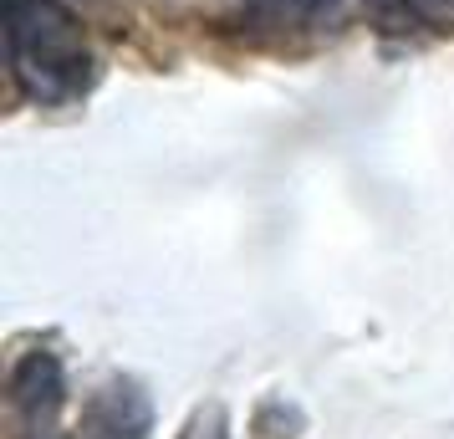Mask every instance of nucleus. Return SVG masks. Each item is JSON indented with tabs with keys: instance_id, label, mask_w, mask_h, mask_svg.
Wrapping results in <instances>:
<instances>
[{
	"instance_id": "3",
	"label": "nucleus",
	"mask_w": 454,
	"mask_h": 439,
	"mask_svg": "<svg viewBox=\"0 0 454 439\" xmlns=\"http://www.w3.org/2000/svg\"><path fill=\"white\" fill-rule=\"evenodd\" d=\"M11 404L21 409L31 424H42V419H51L57 409L67 404V373L62 363H57V353H21L16 357V368H11Z\"/></svg>"
},
{
	"instance_id": "7",
	"label": "nucleus",
	"mask_w": 454,
	"mask_h": 439,
	"mask_svg": "<svg viewBox=\"0 0 454 439\" xmlns=\"http://www.w3.org/2000/svg\"><path fill=\"white\" fill-rule=\"evenodd\" d=\"M372 5H378V11H388V5H398V0H372Z\"/></svg>"
},
{
	"instance_id": "5",
	"label": "nucleus",
	"mask_w": 454,
	"mask_h": 439,
	"mask_svg": "<svg viewBox=\"0 0 454 439\" xmlns=\"http://www.w3.org/2000/svg\"><path fill=\"white\" fill-rule=\"evenodd\" d=\"M337 0H266L270 16H281V21H311V16H327Z\"/></svg>"
},
{
	"instance_id": "6",
	"label": "nucleus",
	"mask_w": 454,
	"mask_h": 439,
	"mask_svg": "<svg viewBox=\"0 0 454 439\" xmlns=\"http://www.w3.org/2000/svg\"><path fill=\"white\" fill-rule=\"evenodd\" d=\"M419 5H429V11H454V0H419Z\"/></svg>"
},
{
	"instance_id": "1",
	"label": "nucleus",
	"mask_w": 454,
	"mask_h": 439,
	"mask_svg": "<svg viewBox=\"0 0 454 439\" xmlns=\"http://www.w3.org/2000/svg\"><path fill=\"white\" fill-rule=\"evenodd\" d=\"M5 42H11V72L31 103L62 107L92 87V42L62 0H11Z\"/></svg>"
},
{
	"instance_id": "2",
	"label": "nucleus",
	"mask_w": 454,
	"mask_h": 439,
	"mask_svg": "<svg viewBox=\"0 0 454 439\" xmlns=\"http://www.w3.org/2000/svg\"><path fill=\"white\" fill-rule=\"evenodd\" d=\"M153 435V404L133 378H107L103 388L82 398L77 439H148Z\"/></svg>"
},
{
	"instance_id": "4",
	"label": "nucleus",
	"mask_w": 454,
	"mask_h": 439,
	"mask_svg": "<svg viewBox=\"0 0 454 439\" xmlns=\"http://www.w3.org/2000/svg\"><path fill=\"white\" fill-rule=\"evenodd\" d=\"M179 439H235L230 435V419H225V409L220 404H209V409H200V414L184 424V435Z\"/></svg>"
}]
</instances>
